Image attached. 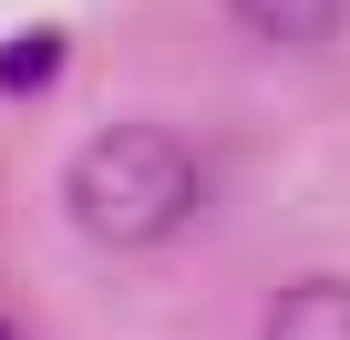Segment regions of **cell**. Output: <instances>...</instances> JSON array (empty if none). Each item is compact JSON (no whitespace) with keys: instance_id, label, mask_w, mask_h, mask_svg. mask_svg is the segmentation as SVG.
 Instances as JSON below:
<instances>
[{"instance_id":"cell-5","label":"cell","mask_w":350,"mask_h":340,"mask_svg":"<svg viewBox=\"0 0 350 340\" xmlns=\"http://www.w3.org/2000/svg\"><path fill=\"white\" fill-rule=\"evenodd\" d=\"M0 340H31V330H21V319H0Z\"/></svg>"},{"instance_id":"cell-4","label":"cell","mask_w":350,"mask_h":340,"mask_svg":"<svg viewBox=\"0 0 350 340\" xmlns=\"http://www.w3.org/2000/svg\"><path fill=\"white\" fill-rule=\"evenodd\" d=\"M62 62H72V42H62L52 21H42V31H11V42H0V93H52Z\"/></svg>"},{"instance_id":"cell-3","label":"cell","mask_w":350,"mask_h":340,"mask_svg":"<svg viewBox=\"0 0 350 340\" xmlns=\"http://www.w3.org/2000/svg\"><path fill=\"white\" fill-rule=\"evenodd\" d=\"M227 11H237V31L299 52V42H329V31L350 21V0H227Z\"/></svg>"},{"instance_id":"cell-1","label":"cell","mask_w":350,"mask_h":340,"mask_svg":"<svg viewBox=\"0 0 350 340\" xmlns=\"http://www.w3.org/2000/svg\"><path fill=\"white\" fill-rule=\"evenodd\" d=\"M206 196V165L186 134H165V124H113L72 155V176H62V217L93 237V248H154L196 217Z\"/></svg>"},{"instance_id":"cell-2","label":"cell","mask_w":350,"mask_h":340,"mask_svg":"<svg viewBox=\"0 0 350 340\" xmlns=\"http://www.w3.org/2000/svg\"><path fill=\"white\" fill-rule=\"evenodd\" d=\"M268 340H350V278H299L268 299Z\"/></svg>"}]
</instances>
